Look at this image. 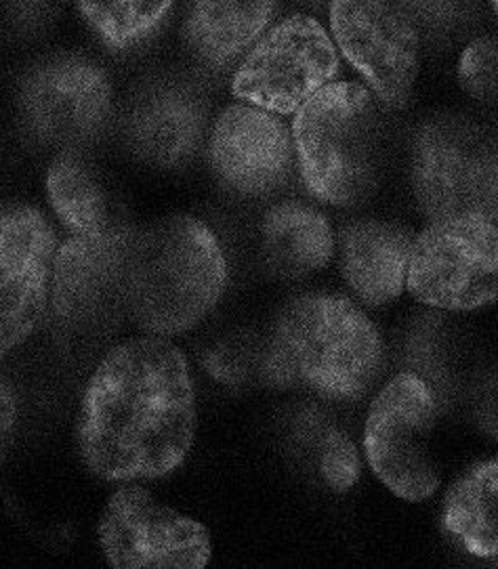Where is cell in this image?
Segmentation results:
<instances>
[{
	"mask_svg": "<svg viewBox=\"0 0 498 569\" xmlns=\"http://www.w3.org/2000/svg\"><path fill=\"white\" fill-rule=\"evenodd\" d=\"M460 80L471 96L492 99L497 89V44L484 39L474 42L460 59Z\"/></svg>",
	"mask_w": 498,
	"mask_h": 569,
	"instance_id": "obj_22",
	"label": "cell"
},
{
	"mask_svg": "<svg viewBox=\"0 0 498 569\" xmlns=\"http://www.w3.org/2000/svg\"><path fill=\"white\" fill-rule=\"evenodd\" d=\"M56 233L39 210L0 209V353L39 326L56 259Z\"/></svg>",
	"mask_w": 498,
	"mask_h": 569,
	"instance_id": "obj_10",
	"label": "cell"
},
{
	"mask_svg": "<svg viewBox=\"0 0 498 569\" xmlns=\"http://www.w3.org/2000/svg\"><path fill=\"white\" fill-rule=\"evenodd\" d=\"M99 542L112 568H205L211 559L209 530L152 493L124 486L112 493L99 521Z\"/></svg>",
	"mask_w": 498,
	"mask_h": 569,
	"instance_id": "obj_8",
	"label": "cell"
},
{
	"mask_svg": "<svg viewBox=\"0 0 498 569\" xmlns=\"http://www.w3.org/2000/svg\"><path fill=\"white\" fill-rule=\"evenodd\" d=\"M436 422L434 391L412 372L389 380L368 412V462L385 488L404 500L421 502L440 488V469L431 452Z\"/></svg>",
	"mask_w": 498,
	"mask_h": 569,
	"instance_id": "obj_6",
	"label": "cell"
},
{
	"mask_svg": "<svg viewBox=\"0 0 498 569\" xmlns=\"http://www.w3.org/2000/svg\"><path fill=\"white\" fill-rule=\"evenodd\" d=\"M108 80L82 61H63L42 70L26 91L30 122L53 141H77L93 133L108 114Z\"/></svg>",
	"mask_w": 498,
	"mask_h": 569,
	"instance_id": "obj_14",
	"label": "cell"
},
{
	"mask_svg": "<svg viewBox=\"0 0 498 569\" xmlns=\"http://www.w3.org/2000/svg\"><path fill=\"white\" fill-rule=\"evenodd\" d=\"M495 2H497V0H495Z\"/></svg>",
	"mask_w": 498,
	"mask_h": 569,
	"instance_id": "obj_26",
	"label": "cell"
},
{
	"mask_svg": "<svg viewBox=\"0 0 498 569\" xmlns=\"http://www.w3.org/2000/svg\"><path fill=\"white\" fill-rule=\"evenodd\" d=\"M330 23L341 51L377 96L391 106L404 103L419 66L410 23L385 0H332Z\"/></svg>",
	"mask_w": 498,
	"mask_h": 569,
	"instance_id": "obj_11",
	"label": "cell"
},
{
	"mask_svg": "<svg viewBox=\"0 0 498 569\" xmlns=\"http://www.w3.org/2000/svg\"><path fill=\"white\" fill-rule=\"evenodd\" d=\"M226 286L217 238L192 217H173L135 238L122 303L153 335H179L200 322Z\"/></svg>",
	"mask_w": 498,
	"mask_h": 569,
	"instance_id": "obj_2",
	"label": "cell"
},
{
	"mask_svg": "<svg viewBox=\"0 0 498 569\" xmlns=\"http://www.w3.org/2000/svg\"><path fill=\"white\" fill-rule=\"evenodd\" d=\"M212 164L231 188L249 193L273 188L290 167L285 124L261 108L233 106L217 120Z\"/></svg>",
	"mask_w": 498,
	"mask_h": 569,
	"instance_id": "obj_13",
	"label": "cell"
},
{
	"mask_svg": "<svg viewBox=\"0 0 498 569\" xmlns=\"http://www.w3.org/2000/svg\"><path fill=\"white\" fill-rule=\"evenodd\" d=\"M47 193L59 219L77 236H93L110 229L103 190L91 171L74 158H61L51 167Z\"/></svg>",
	"mask_w": 498,
	"mask_h": 569,
	"instance_id": "obj_20",
	"label": "cell"
},
{
	"mask_svg": "<svg viewBox=\"0 0 498 569\" xmlns=\"http://www.w3.org/2000/svg\"><path fill=\"white\" fill-rule=\"evenodd\" d=\"M412 238L385 223H360L343 238V276L368 305H385L402 295Z\"/></svg>",
	"mask_w": 498,
	"mask_h": 569,
	"instance_id": "obj_15",
	"label": "cell"
},
{
	"mask_svg": "<svg viewBox=\"0 0 498 569\" xmlns=\"http://www.w3.org/2000/svg\"><path fill=\"white\" fill-rule=\"evenodd\" d=\"M339 59L322 26L295 16L261 40L233 78V96L266 112H297L337 74Z\"/></svg>",
	"mask_w": 498,
	"mask_h": 569,
	"instance_id": "obj_9",
	"label": "cell"
},
{
	"mask_svg": "<svg viewBox=\"0 0 498 569\" xmlns=\"http://www.w3.org/2000/svg\"><path fill=\"white\" fill-rule=\"evenodd\" d=\"M173 0H80V11L97 32L124 44L150 32Z\"/></svg>",
	"mask_w": 498,
	"mask_h": 569,
	"instance_id": "obj_21",
	"label": "cell"
},
{
	"mask_svg": "<svg viewBox=\"0 0 498 569\" xmlns=\"http://www.w3.org/2000/svg\"><path fill=\"white\" fill-rule=\"evenodd\" d=\"M322 475L335 492H347L360 477V456L343 433L332 431L326 439Z\"/></svg>",
	"mask_w": 498,
	"mask_h": 569,
	"instance_id": "obj_23",
	"label": "cell"
},
{
	"mask_svg": "<svg viewBox=\"0 0 498 569\" xmlns=\"http://www.w3.org/2000/svg\"><path fill=\"white\" fill-rule=\"evenodd\" d=\"M193 433L192 377L175 345L133 339L97 366L78 417V450L97 477H165L186 460Z\"/></svg>",
	"mask_w": 498,
	"mask_h": 569,
	"instance_id": "obj_1",
	"label": "cell"
},
{
	"mask_svg": "<svg viewBox=\"0 0 498 569\" xmlns=\"http://www.w3.org/2000/svg\"><path fill=\"white\" fill-rule=\"evenodd\" d=\"M16 418H18V408H16V398L7 385V380L0 377V455L4 452L9 439L13 436L16 429Z\"/></svg>",
	"mask_w": 498,
	"mask_h": 569,
	"instance_id": "obj_24",
	"label": "cell"
},
{
	"mask_svg": "<svg viewBox=\"0 0 498 569\" xmlns=\"http://www.w3.org/2000/svg\"><path fill=\"white\" fill-rule=\"evenodd\" d=\"M133 238L118 229L77 236L53 259V303L68 322L103 318L122 301L124 269Z\"/></svg>",
	"mask_w": 498,
	"mask_h": 569,
	"instance_id": "obj_12",
	"label": "cell"
},
{
	"mask_svg": "<svg viewBox=\"0 0 498 569\" xmlns=\"http://www.w3.org/2000/svg\"><path fill=\"white\" fill-rule=\"evenodd\" d=\"M269 16L271 0H192L188 32L200 56L223 61L259 34Z\"/></svg>",
	"mask_w": 498,
	"mask_h": 569,
	"instance_id": "obj_18",
	"label": "cell"
},
{
	"mask_svg": "<svg viewBox=\"0 0 498 569\" xmlns=\"http://www.w3.org/2000/svg\"><path fill=\"white\" fill-rule=\"evenodd\" d=\"M410 7L421 11L422 16L434 18V20H444L450 18L459 11L462 0H406Z\"/></svg>",
	"mask_w": 498,
	"mask_h": 569,
	"instance_id": "obj_25",
	"label": "cell"
},
{
	"mask_svg": "<svg viewBox=\"0 0 498 569\" xmlns=\"http://www.w3.org/2000/svg\"><path fill=\"white\" fill-rule=\"evenodd\" d=\"M406 286L438 309L469 311L497 299L495 217L438 219L412 240Z\"/></svg>",
	"mask_w": 498,
	"mask_h": 569,
	"instance_id": "obj_5",
	"label": "cell"
},
{
	"mask_svg": "<svg viewBox=\"0 0 498 569\" xmlns=\"http://www.w3.org/2000/svg\"><path fill=\"white\" fill-rule=\"evenodd\" d=\"M198 129L200 116L186 97H153L135 114V146L156 162H175L192 150Z\"/></svg>",
	"mask_w": 498,
	"mask_h": 569,
	"instance_id": "obj_19",
	"label": "cell"
},
{
	"mask_svg": "<svg viewBox=\"0 0 498 569\" xmlns=\"http://www.w3.org/2000/svg\"><path fill=\"white\" fill-rule=\"evenodd\" d=\"M307 188L332 204H356L379 177V114L360 84H326L295 118Z\"/></svg>",
	"mask_w": 498,
	"mask_h": 569,
	"instance_id": "obj_4",
	"label": "cell"
},
{
	"mask_svg": "<svg viewBox=\"0 0 498 569\" xmlns=\"http://www.w3.org/2000/svg\"><path fill=\"white\" fill-rule=\"evenodd\" d=\"M497 460L471 467L444 498V528L476 557L495 559L497 536Z\"/></svg>",
	"mask_w": 498,
	"mask_h": 569,
	"instance_id": "obj_17",
	"label": "cell"
},
{
	"mask_svg": "<svg viewBox=\"0 0 498 569\" xmlns=\"http://www.w3.org/2000/svg\"><path fill=\"white\" fill-rule=\"evenodd\" d=\"M415 190L434 221L467 214L497 217L495 143L469 122H434L417 143Z\"/></svg>",
	"mask_w": 498,
	"mask_h": 569,
	"instance_id": "obj_7",
	"label": "cell"
},
{
	"mask_svg": "<svg viewBox=\"0 0 498 569\" xmlns=\"http://www.w3.org/2000/svg\"><path fill=\"white\" fill-rule=\"evenodd\" d=\"M263 240L269 267L282 278H303L328 266L335 252L332 229L318 210L282 204L268 214Z\"/></svg>",
	"mask_w": 498,
	"mask_h": 569,
	"instance_id": "obj_16",
	"label": "cell"
},
{
	"mask_svg": "<svg viewBox=\"0 0 498 569\" xmlns=\"http://www.w3.org/2000/svg\"><path fill=\"white\" fill-rule=\"evenodd\" d=\"M278 370L328 398H358L384 366L377 328L353 303L309 295L288 305L278 322Z\"/></svg>",
	"mask_w": 498,
	"mask_h": 569,
	"instance_id": "obj_3",
	"label": "cell"
}]
</instances>
